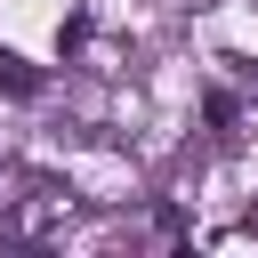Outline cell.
<instances>
[{
    "label": "cell",
    "mask_w": 258,
    "mask_h": 258,
    "mask_svg": "<svg viewBox=\"0 0 258 258\" xmlns=\"http://www.w3.org/2000/svg\"><path fill=\"white\" fill-rule=\"evenodd\" d=\"M8 226H16V234H48V226H64V210H56V202H16Z\"/></svg>",
    "instance_id": "6da1fadb"
}]
</instances>
